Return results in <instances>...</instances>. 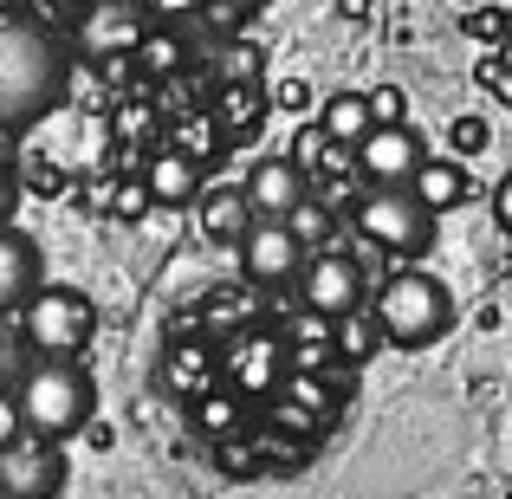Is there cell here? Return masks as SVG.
Listing matches in <instances>:
<instances>
[{
	"label": "cell",
	"mask_w": 512,
	"mask_h": 499,
	"mask_svg": "<svg viewBox=\"0 0 512 499\" xmlns=\"http://www.w3.org/2000/svg\"><path fill=\"white\" fill-rule=\"evenodd\" d=\"M72 91V59L46 20L0 13V130H26L52 117Z\"/></svg>",
	"instance_id": "6da1fadb"
},
{
	"label": "cell",
	"mask_w": 512,
	"mask_h": 499,
	"mask_svg": "<svg viewBox=\"0 0 512 499\" xmlns=\"http://www.w3.org/2000/svg\"><path fill=\"white\" fill-rule=\"evenodd\" d=\"M98 409V389L78 370V357H33V370L13 383V422L20 435L39 441H72Z\"/></svg>",
	"instance_id": "7a4b0ae2"
},
{
	"label": "cell",
	"mask_w": 512,
	"mask_h": 499,
	"mask_svg": "<svg viewBox=\"0 0 512 499\" xmlns=\"http://www.w3.org/2000/svg\"><path fill=\"white\" fill-rule=\"evenodd\" d=\"M370 312H376V325H383V344L428 350L454 331V292L441 286L435 273H422V266H402V273H389L383 286H376Z\"/></svg>",
	"instance_id": "3957f363"
},
{
	"label": "cell",
	"mask_w": 512,
	"mask_h": 499,
	"mask_svg": "<svg viewBox=\"0 0 512 499\" xmlns=\"http://www.w3.org/2000/svg\"><path fill=\"white\" fill-rule=\"evenodd\" d=\"M435 221L441 214L409 182H376L370 195H357V234L376 240L383 253H396V260H428L435 240H441Z\"/></svg>",
	"instance_id": "277c9868"
},
{
	"label": "cell",
	"mask_w": 512,
	"mask_h": 499,
	"mask_svg": "<svg viewBox=\"0 0 512 499\" xmlns=\"http://www.w3.org/2000/svg\"><path fill=\"white\" fill-rule=\"evenodd\" d=\"M98 331V305L78 286H39L20 305V337L33 344V357H78Z\"/></svg>",
	"instance_id": "5b68a950"
},
{
	"label": "cell",
	"mask_w": 512,
	"mask_h": 499,
	"mask_svg": "<svg viewBox=\"0 0 512 499\" xmlns=\"http://www.w3.org/2000/svg\"><path fill=\"white\" fill-rule=\"evenodd\" d=\"M150 39V7L143 0H91L72 20V46L98 65H117Z\"/></svg>",
	"instance_id": "8992f818"
},
{
	"label": "cell",
	"mask_w": 512,
	"mask_h": 499,
	"mask_svg": "<svg viewBox=\"0 0 512 499\" xmlns=\"http://www.w3.org/2000/svg\"><path fill=\"white\" fill-rule=\"evenodd\" d=\"M299 305L305 312H318V318H331V325H338V318H350V312H363V260L357 253H344V247H325V253H312V260H305V273H299Z\"/></svg>",
	"instance_id": "52a82bcc"
},
{
	"label": "cell",
	"mask_w": 512,
	"mask_h": 499,
	"mask_svg": "<svg viewBox=\"0 0 512 499\" xmlns=\"http://www.w3.org/2000/svg\"><path fill=\"white\" fill-rule=\"evenodd\" d=\"M65 493V448L39 435L0 441V499H59Z\"/></svg>",
	"instance_id": "ba28073f"
},
{
	"label": "cell",
	"mask_w": 512,
	"mask_h": 499,
	"mask_svg": "<svg viewBox=\"0 0 512 499\" xmlns=\"http://www.w3.org/2000/svg\"><path fill=\"white\" fill-rule=\"evenodd\" d=\"M234 247H240V273L253 286H299L305 260H312V247L292 234V221H253Z\"/></svg>",
	"instance_id": "9c48e42d"
},
{
	"label": "cell",
	"mask_w": 512,
	"mask_h": 499,
	"mask_svg": "<svg viewBox=\"0 0 512 499\" xmlns=\"http://www.w3.org/2000/svg\"><path fill=\"white\" fill-rule=\"evenodd\" d=\"M240 188H247V201H253V221H292V214L312 201L305 163H292V156H260Z\"/></svg>",
	"instance_id": "30bf717a"
},
{
	"label": "cell",
	"mask_w": 512,
	"mask_h": 499,
	"mask_svg": "<svg viewBox=\"0 0 512 499\" xmlns=\"http://www.w3.org/2000/svg\"><path fill=\"white\" fill-rule=\"evenodd\" d=\"M350 156H357V169L370 175V182H415V169L428 163L422 137H415L409 124H376Z\"/></svg>",
	"instance_id": "8fae6325"
},
{
	"label": "cell",
	"mask_w": 512,
	"mask_h": 499,
	"mask_svg": "<svg viewBox=\"0 0 512 499\" xmlns=\"http://www.w3.org/2000/svg\"><path fill=\"white\" fill-rule=\"evenodd\" d=\"M46 286V260H39V240L26 227L0 221V318L20 312L33 292Z\"/></svg>",
	"instance_id": "7c38bea8"
},
{
	"label": "cell",
	"mask_w": 512,
	"mask_h": 499,
	"mask_svg": "<svg viewBox=\"0 0 512 499\" xmlns=\"http://www.w3.org/2000/svg\"><path fill=\"white\" fill-rule=\"evenodd\" d=\"M318 130H325L338 150H357V143L376 130V117H370V91H331L325 111H318Z\"/></svg>",
	"instance_id": "4fadbf2b"
},
{
	"label": "cell",
	"mask_w": 512,
	"mask_h": 499,
	"mask_svg": "<svg viewBox=\"0 0 512 499\" xmlns=\"http://www.w3.org/2000/svg\"><path fill=\"white\" fill-rule=\"evenodd\" d=\"M143 182H150V195L163 201V208H188V201H201V163L188 150H163Z\"/></svg>",
	"instance_id": "5bb4252c"
},
{
	"label": "cell",
	"mask_w": 512,
	"mask_h": 499,
	"mask_svg": "<svg viewBox=\"0 0 512 499\" xmlns=\"http://www.w3.org/2000/svg\"><path fill=\"white\" fill-rule=\"evenodd\" d=\"M409 188H415V195H422L435 214H448V208H461V201H467V188H474V182H467V169L454 163V156H428V163L415 169Z\"/></svg>",
	"instance_id": "9a60e30c"
},
{
	"label": "cell",
	"mask_w": 512,
	"mask_h": 499,
	"mask_svg": "<svg viewBox=\"0 0 512 499\" xmlns=\"http://www.w3.org/2000/svg\"><path fill=\"white\" fill-rule=\"evenodd\" d=\"M201 227H208V240H240L253 227L247 188H208V195H201Z\"/></svg>",
	"instance_id": "2e32d148"
},
{
	"label": "cell",
	"mask_w": 512,
	"mask_h": 499,
	"mask_svg": "<svg viewBox=\"0 0 512 499\" xmlns=\"http://www.w3.org/2000/svg\"><path fill=\"white\" fill-rule=\"evenodd\" d=\"M26 370H33V344H26V337L13 331L7 318H0V389L13 396V383H20Z\"/></svg>",
	"instance_id": "e0dca14e"
},
{
	"label": "cell",
	"mask_w": 512,
	"mask_h": 499,
	"mask_svg": "<svg viewBox=\"0 0 512 499\" xmlns=\"http://www.w3.org/2000/svg\"><path fill=\"white\" fill-rule=\"evenodd\" d=\"M195 422L208 428V435H227V428L240 422V402H234V396H221V389H214V396L201 389V402H195Z\"/></svg>",
	"instance_id": "ac0fdd59"
},
{
	"label": "cell",
	"mask_w": 512,
	"mask_h": 499,
	"mask_svg": "<svg viewBox=\"0 0 512 499\" xmlns=\"http://www.w3.org/2000/svg\"><path fill=\"white\" fill-rule=\"evenodd\" d=\"M137 59L150 65V72H175V65H182V33H163V26H156V33L137 46Z\"/></svg>",
	"instance_id": "d6986e66"
},
{
	"label": "cell",
	"mask_w": 512,
	"mask_h": 499,
	"mask_svg": "<svg viewBox=\"0 0 512 499\" xmlns=\"http://www.w3.org/2000/svg\"><path fill=\"white\" fill-rule=\"evenodd\" d=\"M292 234H299L305 247H312V240H331V214L318 208V201H305V208L292 214Z\"/></svg>",
	"instance_id": "ffe728a7"
},
{
	"label": "cell",
	"mask_w": 512,
	"mask_h": 499,
	"mask_svg": "<svg viewBox=\"0 0 512 499\" xmlns=\"http://www.w3.org/2000/svg\"><path fill=\"white\" fill-rule=\"evenodd\" d=\"M370 117H376V124H402V91L396 85H376L370 91Z\"/></svg>",
	"instance_id": "44dd1931"
},
{
	"label": "cell",
	"mask_w": 512,
	"mask_h": 499,
	"mask_svg": "<svg viewBox=\"0 0 512 499\" xmlns=\"http://www.w3.org/2000/svg\"><path fill=\"white\" fill-rule=\"evenodd\" d=\"M150 201H156V195H150V182H124V188H117V214H124V221H137Z\"/></svg>",
	"instance_id": "7402d4cb"
},
{
	"label": "cell",
	"mask_w": 512,
	"mask_h": 499,
	"mask_svg": "<svg viewBox=\"0 0 512 499\" xmlns=\"http://www.w3.org/2000/svg\"><path fill=\"white\" fill-rule=\"evenodd\" d=\"M493 227H500V234L512 240V169L500 175V182H493Z\"/></svg>",
	"instance_id": "603a6c76"
},
{
	"label": "cell",
	"mask_w": 512,
	"mask_h": 499,
	"mask_svg": "<svg viewBox=\"0 0 512 499\" xmlns=\"http://www.w3.org/2000/svg\"><path fill=\"white\" fill-rule=\"evenodd\" d=\"M85 7H91V0H33V13H39V20H52V26H59V20L72 26Z\"/></svg>",
	"instance_id": "cb8c5ba5"
},
{
	"label": "cell",
	"mask_w": 512,
	"mask_h": 499,
	"mask_svg": "<svg viewBox=\"0 0 512 499\" xmlns=\"http://www.w3.org/2000/svg\"><path fill=\"white\" fill-rule=\"evenodd\" d=\"M20 195H26V188H20V169H13V163H0V221H13Z\"/></svg>",
	"instance_id": "d4e9b609"
},
{
	"label": "cell",
	"mask_w": 512,
	"mask_h": 499,
	"mask_svg": "<svg viewBox=\"0 0 512 499\" xmlns=\"http://www.w3.org/2000/svg\"><path fill=\"white\" fill-rule=\"evenodd\" d=\"M227 78H234V85H240V78H260V52L234 46V52H227Z\"/></svg>",
	"instance_id": "484cf974"
},
{
	"label": "cell",
	"mask_w": 512,
	"mask_h": 499,
	"mask_svg": "<svg viewBox=\"0 0 512 499\" xmlns=\"http://www.w3.org/2000/svg\"><path fill=\"white\" fill-rule=\"evenodd\" d=\"M480 143H487V130H480V117H461V124H454V150H467V156H474Z\"/></svg>",
	"instance_id": "4316f807"
},
{
	"label": "cell",
	"mask_w": 512,
	"mask_h": 499,
	"mask_svg": "<svg viewBox=\"0 0 512 499\" xmlns=\"http://www.w3.org/2000/svg\"><path fill=\"white\" fill-rule=\"evenodd\" d=\"M0 163H13V130H0Z\"/></svg>",
	"instance_id": "83f0119b"
},
{
	"label": "cell",
	"mask_w": 512,
	"mask_h": 499,
	"mask_svg": "<svg viewBox=\"0 0 512 499\" xmlns=\"http://www.w3.org/2000/svg\"><path fill=\"white\" fill-rule=\"evenodd\" d=\"M506 499H512V493H506Z\"/></svg>",
	"instance_id": "f1b7e54d"
}]
</instances>
